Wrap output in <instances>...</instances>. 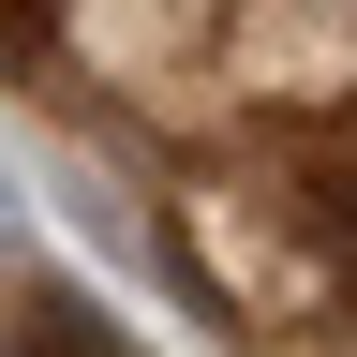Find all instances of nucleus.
I'll return each mask as SVG.
<instances>
[{
  "mask_svg": "<svg viewBox=\"0 0 357 357\" xmlns=\"http://www.w3.org/2000/svg\"><path fill=\"white\" fill-rule=\"evenodd\" d=\"M15 357H134V342H105V312L60 268H15Z\"/></svg>",
  "mask_w": 357,
  "mask_h": 357,
  "instance_id": "1",
  "label": "nucleus"
}]
</instances>
